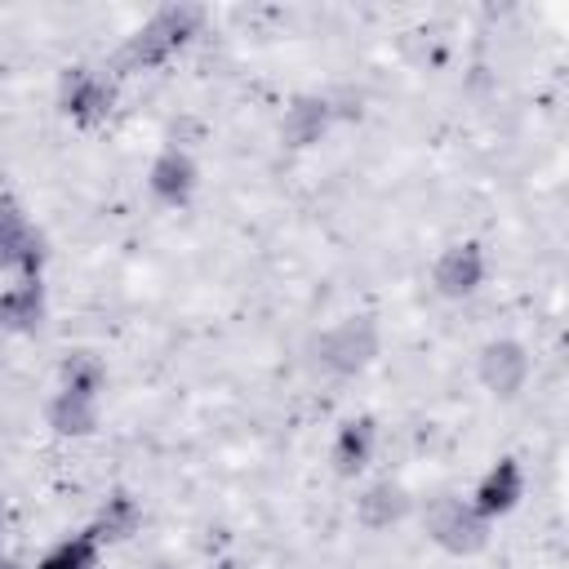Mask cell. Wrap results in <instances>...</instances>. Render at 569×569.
<instances>
[{"mask_svg":"<svg viewBox=\"0 0 569 569\" xmlns=\"http://www.w3.org/2000/svg\"><path fill=\"white\" fill-rule=\"evenodd\" d=\"M204 4L178 0V4H160L156 13H147L116 49V76H142L164 67L178 49H187L200 31H204Z\"/></svg>","mask_w":569,"mask_h":569,"instance_id":"obj_1","label":"cell"},{"mask_svg":"<svg viewBox=\"0 0 569 569\" xmlns=\"http://www.w3.org/2000/svg\"><path fill=\"white\" fill-rule=\"evenodd\" d=\"M382 356V329L369 311H351L329 320L316 338H311V360L329 373V378H356L365 373L373 360Z\"/></svg>","mask_w":569,"mask_h":569,"instance_id":"obj_2","label":"cell"},{"mask_svg":"<svg viewBox=\"0 0 569 569\" xmlns=\"http://www.w3.org/2000/svg\"><path fill=\"white\" fill-rule=\"evenodd\" d=\"M422 533L431 547H440L453 560H471L493 542V520H485L467 498L458 493H436L422 507Z\"/></svg>","mask_w":569,"mask_h":569,"instance_id":"obj_3","label":"cell"},{"mask_svg":"<svg viewBox=\"0 0 569 569\" xmlns=\"http://www.w3.org/2000/svg\"><path fill=\"white\" fill-rule=\"evenodd\" d=\"M111 107H116V84H111L102 71H93V67H84V62H71V67L58 76V111H62L76 129L102 124V120L111 116Z\"/></svg>","mask_w":569,"mask_h":569,"instance_id":"obj_4","label":"cell"},{"mask_svg":"<svg viewBox=\"0 0 569 569\" xmlns=\"http://www.w3.org/2000/svg\"><path fill=\"white\" fill-rule=\"evenodd\" d=\"M44 276V236L13 196H0V280Z\"/></svg>","mask_w":569,"mask_h":569,"instance_id":"obj_5","label":"cell"},{"mask_svg":"<svg viewBox=\"0 0 569 569\" xmlns=\"http://www.w3.org/2000/svg\"><path fill=\"white\" fill-rule=\"evenodd\" d=\"M489 276V258H485V244L480 240H453L445 244L436 258H431V289L445 298V302H467L480 293Z\"/></svg>","mask_w":569,"mask_h":569,"instance_id":"obj_6","label":"cell"},{"mask_svg":"<svg viewBox=\"0 0 569 569\" xmlns=\"http://www.w3.org/2000/svg\"><path fill=\"white\" fill-rule=\"evenodd\" d=\"M529 373H533V360L520 338H489L476 351V382L493 400H516L529 387Z\"/></svg>","mask_w":569,"mask_h":569,"instance_id":"obj_7","label":"cell"},{"mask_svg":"<svg viewBox=\"0 0 569 569\" xmlns=\"http://www.w3.org/2000/svg\"><path fill=\"white\" fill-rule=\"evenodd\" d=\"M196 187H200V164H196V156L187 147L169 142V147H160L151 156V164H147V191H151V200H160L169 209H182V204H191Z\"/></svg>","mask_w":569,"mask_h":569,"instance_id":"obj_8","label":"cell"},{"mask_svg":"<svg viewBox=\"0 0 569 569\" xmlns=\"http://www.w3.org/2000/svg\"><path fill=\"white\" fill-rule=\"evenodd\" d=\"M44 422L62 440H89L102 427V391H84V387L58 382L49 391V400H44Z\"/></svg>","mask_w":569,"mask_h":569,"instance_id":"obj_9","label":"cell"},{"mask_svg":"<svg viewBox=\"0 0 569 569\" xmlns=\"http://www.w3.org/2000/svg\"><path fill=\"white\" fill-rule=\"evenodd\" d=\"M525 467H520V458H511V453H502V458H493L485 471H480V480H476V489H471V507L485 516V520H502V516H511L516 507H520V498H525Z\"/></svg>","mask_w":569,"mask_h":569,"instance_id":"obj_10","label":"cell"},{"mask_svg":"<svg viewBox=\"0 0 569 569\" xmlns=\"http://www.w3.org/2000/svg\"><path fill=\"white\" fill-rule=\"evenodd\" d=\"M333 102L325 98V93H298V98H289V107L280 111V142L289 147V151H311V147H320L325 138H329V129H333Z\"/></svg>","mask_w":569,"mask_h":569,"instance_id":"obj_11","label":"cell"},{"mask_svg":"<svg viewBox=\"0 0 569 569\" xmlns=\"http://www.w3.org/2000/svg\"><path fill=\"white\" fill-rule=\"evenodd\" d=\"M356 525L360 529H369V533H387V529H396L409 511H413V493L400 485V480H373V485H365L360 493H356Z\"/></svg>","mask_w":569,"mask_h":569,"instance_id":"obj_12","label":"cell"},{"mask_svg":"<svg viewBox=\"0 0 569 569\" xmlns=\"http://www.w3.org/2000/svg\"><path fill=\"white\" fill-rule=\"evenodd\" d=\"M49 316V293L44 276H18L13 284L0 289V333H36Z\"/></svg>","mask_w":569,"mask_h":569,"instance_id":"obj_13","label":"cell"},{"mask_svg":"<svg viewBox=\"0 0 569 569\" xmlns=\"http://www.w3.org/2000/svg\"><path fill=\"white\" fill-rule=\"evenodd\" d=\"M373 449H378V422L369 413H356L347 418L338 431H333V445H329V462H333V476L342 480H356L369 462H373Z\"/></svg>","mask_w":569,"mask_h":569,"instance_id":"obj_14","label":"cell"},{"mask_svg":"<svg viewBox=\"0 0 569 569\" xmlns=\"http://www.w3.org/2000/svg\"><path fill=\"white\" fill-rule=\"evenodd\" d=\"M89 529L98 533L102 547H111V542H129V538L142 529V502H138L129 489H116V493L102 498V507L93 511V525H89Z\"/></svg>","mask_w":569,"mask_h":569,"instance_id":"obj_15","label":"cell"},{"mask_svg":"<svg viewBox=\"0 0 569 569\" xmlns=\"http://www.w3.org/2000/svg\"><path fill=\"white\" fill-rule=\"evenodd\" d=\"M102 565V542L93 529H76L67 538H58L40 560L36 569H98Z\"/></svg>","mask_w":569,"mask_h":569,"instance_id":"obj_16","label":"cell"},{"mask_svg":"<svg viewBox=\"0 0 569 569\" xmlns=\"http://www.w3.org/2000/svg\"><path fill=\"white\" fill-rule=\"evenodd\" d=\"M58 382L67 387H84V391H107V365L98 351H67L58 365Z\"/></svg>","mask_w":569,"mask_h":569,"instance_id":"obj_17","label":"cell"},{"mask_svg":"<svg viewBox=\"0 0 569 569\" xmlns=\"http://www.w3.org/2000/svg\"><path fill=\"white\" fill-rule=\"evenodd\" d=\"M209 569H244V560H236V556H222V560H213Z\"/></svg>","mask_w":569,"mask_h":569,"instance_id":"obj_18","label":"cell"},{"mask_svg":"<svg viewBox=\"0 0 569 569\" xmlns=\"http://www.w3.org/2000/svg\"><path fill=\"white\" fill-rule=\"evenodd\" d=\"M0 569H22V565H18L13 556H4V551H0Z\"/></svg>","mask_w":569,"mask_h":569,"instance_id":"obj_19","label":"cell"}]
</instances>
